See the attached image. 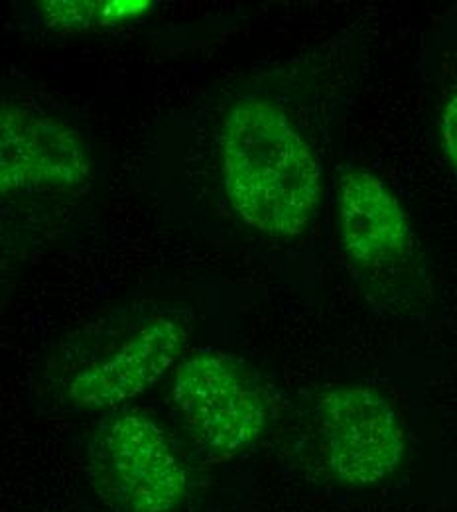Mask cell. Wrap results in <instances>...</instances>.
Returning <instances> with one entry per match:
<instances>
[{"label":"cell","instance_id":"1","mask_svg":"<svg viewBox=\"0 0 457 512\" xmlns=\"http://www.w3.org/2000/svg\"><path fill=\"white\" fill-rule=\"evenodd\" d=\"M186 306L132 302L67 333L46 365L50 388L71 408L105 412L146 392L190 343Z\"/></svg>","mask_w":457,"mask_h":512},{"label":"cell","instance_id":"2","mask_svg":"<svg viewBox=\"0 0 457 512\" xmlns=\"http://www.w3.org/2000/svg\"><path fill=\"white\" fill-rule=\"evenodd\" d=\"M221 170L227 199L251 227L298 237L322 199V164L304 132L276 103L237 101L223 125Z\"/></svg>","mask_w":457,"mask_h":512},{"label":"cell","instance_id":"9","mask_svg":"<svg viewBox=\"0 0 457 512\" xmlns=\"http://www.w3.org/2000/svg\"><path fill=\"white\" fill-rule=\"evenodd\" d=\"M438 128L444 156L457 176V24L452 38V50L446 56V83Z\"/></svg>","mask_w":457,"mask_h":512},{"label":"cell","instance_id":"5","mask_svg":"<svg viewBox=\"0 0 457 512\" xmlns=\"http://www.w3.org/2000/svg\"><path fill=\"white\" fill-rule=\"evenodd\" d=\"M172 396L190 438L215 457L253 448L270 422L261 383L239 361L211 349L182 359Z\"/></svg>","mask_w":457,"mask_h":512},{"label":"cell","instance_id":"6","mask_svg":"<svg viewBox=\"0 0 457 512\" xmlns=\"http://www.w3.org/2000/svg\"><path fill=\"white\" fill-rule=\"evenodd\" d=\"M314 430L327 475L343 487L389 479L406 455V434L391 400L367 384H339L320 394Z\"/></svg>","mask_w":457,"mask_h":512},{"label":"cell","instance_id":"3","mask_svg":"<svg viewBox=\"0 0 457 512\" xmlns=\"http://www.w3.org/2000/svg\"><path fill=\"white\" fill-rule=\"evenodd\" d=\"M339 241L369 294L392 310L428 298L420 243L400 197L371 170L349 168L337 192Z\"/></svg>","mask_w":457,"mask_h":512},{"label":"cell","instance_id":"4","mask_svg":"<svg viewBox=\"0 0 457 512\" xmlns=\"http://www.w3.org/2000/svg\"><path fill=\"white\" fill-rule=\"evenodd\" d=\"M89 479L113 512H176L190 495L182 453L150 416L136 410H115L97 426Z\"/></svg>","mask_w":457,"mask_h":512},{"label":"cell","instance_id":"8","mask_svg":"<svg viewBox=\"0 0 457 512\" xmlns=\"http://www.w3.org/2000/svg\"><path fill=\"white\" fill-rule=\"evenodd\" d=\"M150 8V0H50L42 4V14L52 28L93 30L129 22Z\"/></svg>","mask_w":457,"mask_h":512},{"label":"cell","instance_id":"7","mask_svg":"<svg viewBox=\"0 0 457 512\" xmlns=\"http://www.w3.org/2000/svg\"><path fill=\"white\" fill-rule=\"evenodd\" d=\"M81 136L42 109L4 105L0 117L2 193L73 192L89 180Z\"/></svg>","mask_w":457,"mask_h":512}]
</instances>
